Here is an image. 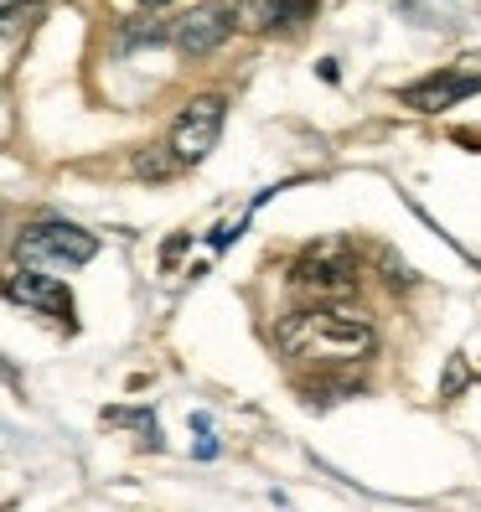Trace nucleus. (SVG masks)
I'll return each instance as SVG.
<instances>
[{
    "mask_svg": "<svg viewBox=\"0 0 481 512\" xmlns=\"http://www.w3.org/2000/svg\"><path fill=\"white\" fill-rule=\"evenodd\" d=\"M6 300H11V306L42 311L52 321H68L73 326V295H68V285L42 275V269H16V275L6 280Z\"/></svg>",
    "mask_w": 481,
    "mask_h": 512,
    "instance_id": "nucleus-5",
    "label": "nucleus"
},
{
    "mask_svg": "<svg viewBox=\"0 0 481 512\" xmlns=\"http://www.w3.org/2000/svg\"><path fill=\"white\" fill-rule=\"evenodd\" d=\"M275 347L295 363H363L378 352V331L363 316H347L342 306H306L275 321Z\"/></svg>",
    "mask_w": 481,
    "mask_h": 512,
    "instance_id": "nucleus-1",
    "label": "nucleus"
},
{
    "mask_svg": "<svg viewBox=\"0 0 481 512\" xmlns=\"http://www.w3.org/2000/svg\"><path fill=\"white\" fill-rule=\"evenodd\" d=\"M228 32H233V16L218 11V6H202V11H192V16H182L171 26V42L187 57H207V52H218L228 42Z\"/></svg>",
    "mask_w": 481,
    "mask_h": 512,
    "instance_id": "nucleus-7",
    "label": "nucleus"
},
{
    "mask_svg": "<svg viewBox=\"0 0 481 512\" xmlns=\"http://www.w3.org/2000/svg\"><path fill=\"white\" fill-rule=\"evenodd\" d=\"M223 119H228V99H223V94H197V99L182 104V114L171 119V140H166V145H171L187 166H197V161L213 156V145H218V135H223Z\"/></svg>",
    "mask_w": 481,
    "mask_h": 512,
    "instance_id": "nucleus-4",
    "label": "nucleus"
},
{
    "mask_svg": "<svg viewBox=\"0 0 481 512\" xmlns=\"http://www.w3.org/2000/svg\"><path fill=\"white\" fill-rule=\"evenodd\" d=\"M461 383H466V357H450V373L440 378V394H456Z\"/></svg>",
    "mask_w": 481,
    "mask_h": 512,
    "instance_id": "nucleus-11",
    "label": "nucleus"
},
{
    "mask_svg": "<svg viewBox=\"0 0 481 512\" xmlns=\"http://www.w3.org/2000/svg\"><path fill=\"white\" fill-rule=\"evenodd\" d=\"M166 37H171V32H166L161 21H135V26H125V32H119V47H140V42L156 47V42H166Z\"/></svg>",
    "mask_w": 481,
    "mask_h": 512,
    "instance_id": "nucleus-10",
    "label": "nucleus"
},
{
    "mask_svg": "<svg viewBox=\"0 0 481 512\" xmlns=\"http://www.w3.org/2000/svg\"><path fill=\"white\" fill-rule=\"evenodd\" d=\"M145 6H166V0H145Z\"/></svg>",
    "mask_w": 481,
    "mask_h": 512,
    "instance_id": "nucleus-12",
    "label": "nucleus"
},
{
    "mask_svg": "<svg viewBox=\"0 0 481 512\" xmlns=\"http://www.w3.org/2000/svg\"><path fill=\"white\" fill-rule=\"evenodd\" d=\"M321 0H228V16L244 26V32H285L300 26Z\"/></svg>",
    "mask_w": 481,
    "mask_h": 512,
    "instance_id": "nucleus-6",
    "label": "nucleus"
},
{
    "mask_svg": "<svg viewBox=\"0 0 481 512\" xmlns=\"http://www.w3.org/2000/svg\"><path fill=\"white\" fill-rule=\"evenodd\" d=\"M476 88H481L476 73H435V78H425V83H409L399 99H404L409 109H419V114H440V109H450V104L471 99Z\"/></svg>",
    "mask_w": 481,
    "mask_h": 512,
    "instance_id": "nucleus-8",
    "label": "nucleus"
},
{
    "mask_svg": "<svg viewBox=\"0 0 481 512\" xmlns=\"http://www.w3.org/2000/svg\"><path fill=\"white\" fill-rule=\"evenodd\" d=\"M295 295H306L311 306H342L357 295V254L347 238H321V244L300 249L290 264Z\"/></svg>",
    "mask_w": 481,
    "mask_h": 512,
    "instance_id": "nucleus-2",
    "label": "nucleus"
},
{
    "mask_svg": "<svg viewBox=\"0 0 481 512\" xmlns=\"http://www.w3.org/2000/svg\"><path fill=\"white\" fill-rule=\"evenodd\" d=\"M182 166H187V161L176 156L171 145H140L135 156H130V171L140 176V182H171V176L182 171Z\"/></svg>",
    "mask_w": 481,
    "mask_h": 512,
    "instance_id": "nucleus-9",
    "label": "nucleus"
},
{
    "mask_svg": "<svg viewBox=\"0 0 481 512\" xmlns=\"http://www.w3.org/2000/svg\"><path fill=\"white\" fill-rule=\"evenodd\" d=\"M99 254V238L88 233V228H73V223H32V228H21L16 238V259L26 269H78Z\"/></svg>",
    "mask_w": 481,
    "mask_h": 512,
    "instance_id": "nucleus-3",
    "label": "nucleus"
}]
</instances>
